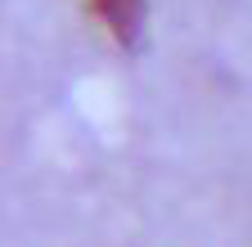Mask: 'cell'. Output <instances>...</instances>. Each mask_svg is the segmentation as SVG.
I'll return each instance as SVG.
<instances>
[{
  "instance_id": "cell-1",
  "label": "cell",
  "mask_w": 252,
  "mask_h": 247,
  "mask_svg": "<svg viewBox=\"0 0 252 247\" xmlns=\"http://www.w3.org/2000/svg\"><path fill=\"white\" fill-rule=\"evenodd\" d=\"M90 9H94V18H99L108 32H113L117 45L131 50V45L140 41V32H144L149 0H90Z\"/></svg>"
}]
</instances>
